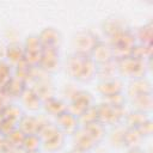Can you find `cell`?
<instances>
[{"label": "cell", "instance_id": "cell-10", "mask_svg": "<svg viewBox=\"0 0 153 153\" xmlns=\"http://www.w3.org/2000/svg\"><path fill=\"white\" fill-rule=\"evenodd\" d=\"M122 88H123V84L117 78H112V79H108V80H102L99 86H98L99 92L103 96H105V97L121 93Z\"/></svg>", "mask_w": 153, "mask_h": 153}, {"label": "cell", "instance_id": "cell-9", "mask_svg": "<svg viewBox=\"0 0 153 153\" xmlns=\"http://www.w3.org/2000/svg\"><path fill=\"white\" fill-rule=\"evenodd\" d=\"M39 65H41V67H42L44 71L51 72V71L57 69V66H59V54H57V49L44 48Z\"/></svg>", "mask_w": 153, "mask_h": 153}, {"label": "cell", "instance_id": "cell-8", "mask_svg": "<svg viewBox=\"0 0 153 153\" xmlns=\"http://www.w3.org/2000/svg\"><path fill=\"white\" fill-rule=\"evenodd\" d=\"M90 55L92 56L91 59L98 63H103V62H106V61H110L114 59L111 45L105 44L103 42H98Z\"/></svg>", "mask_w": 153, "mask_h": 153}, {"label": "cell", "instance_id": "cell-21", "mask_svg": "<svg viewBox=\"0 0 153 153\" xmlns=\"http://www.w3.org/2000/svg\"><path fill=\"white\" fill-rule=\"evenodd\" d=\"M147 120H148V117H147L146 112H142V111H139V110L128 114V116H127V118H126L128 127H129V128H136V129H137L143 122H146Z\"/></svg>", "mask_w": 153, "mask_h": 153}, {"label": "cell", "instance_id": "cell-18", "mask_svg": "<svg viewBox=\"0 0 153 153\" xmlns=\"http://www.w3.org/2000/svg\"><path fill=\"white\" fill-rule=\"evenodd\" d=\"M74 134H75V140H74L75 147H76L80 152L88 151V149L92 148L93 145L96 143V142L86 134V131H85L84 129H82L81 131H78V130H76Z\"/></svg>", "mask_w": 153, "mask_h": 153}, {"label": "cell", "instance_id": "cell-15", "mask_svg": "<svg viewBox=\"0 0 153 153\" xmlns=\"http://www.w3.org/2000/svg\"><path fill=\"white\" fill-rule=\"evenodd\" d=\"M24 47L19 43H11L6 48V57L11 63H17L19 65L20 62L24 61Z\"/></svg>", "mask_w": 153, "mask_h": 153}, {"label": "cell", "instance_id": "cell-6", "mask_svg": "<svg viewBox=\"0 0 153 153\" xmlns=\"http://www.w3.org/2000/svg\"><path fill=\"white\" fill-rule=\"evenodd\" d=\"M87 59H88L87 55H82L79 53H74L73 55H71L66 63V69H67L68 74L73 78L79 79Z\"/></svg>", "mask_w": 153, "mask_h": 153}, {"label": "cell", "instance_id": "cell-22", "mask_svg": "<svg viewBox=\"0 0 153 153\" xmlns=\"http://www.w3.org/2000/svg\"><path fill=\"white\" fill-rule=\"evenodd\" d=\"M98 121V110H97V106H90L87 108L78 118V122L81 123L84 127L90 124V123H93V122H97Z\"/></svg>", "mask_w": 153, "mask_h": 153}, {"label": "cell", "instance_id": "cell-16", "mask_svg": "<svg viewBox=\"0 0 153 153\" xmlns=\"http://www.w3.org/2000/svg\"><path fill=\"white\" fill-rule=\"evenodd\" d=\"M19 123V130L25 134V135H31V134H37L39 122L37 118L31 117V116H23L20 118Z\"/></svg>", "mask_w": 153, "mask_h": 153}, {"label": "cell", "instance_id": "cell-31", "mask_svg": "<svg viewBox=\"0 0 153 153\" xmlns=\"http://www.w3.org/2000/svg\"><path fill=\"white\" fill-rule=\"evenodd\" d=\"M137 130L142 134V136H148V135H151V134H152V122H151V120L148 118L146 122H143V123L137 128Z\"/></svg>", "mask_w": 153, "mask_h": 153}, {"label": "cell", "instance_id": "cell-29", "mask_svg": "<svg viewBox=\"0 0 153 153\" xmlns=\"http://www.w3.org/2000/svg\"><path fill=\"white\" fill-rule=\"evenodd\" d=\"M18 85H24V80L19 76L17 78H11V80L8 81V84L6 85L7 90H8V93L13 94V96H22V93L24 92V87H18Z\"/></svg>", "mask_w": 153, "mask_h": 153}, {"label": "cell", "instance_id": "cell-19", "mask_svg": "<svg viewBox=\"0 0 153 153\" xmlns=\"http://www.w3.org/2000/svg\"><path fill=\"white\" fill-rule=\"evenodd\" d=\"M84 130L86 131V134L94 141V142H98L103 139L104 136V127L100 122H93V123H90L87 126L84 127Z\"/></svg>", "mask_w": 153, "mask_h": 153}, {"label": "cell", "instance_id": "cell-23", "mask_svg": "<svg viewBox=\"0 0 153 153\" xmlns=\"http://www.w3.org/2000/svg\"><path fill=\"white\" fill-rule=\"evenodd\" d=\"M45 109L49 114L55 115V116H59L63 114L65 111H67V106L61 100H57L55 98H50L45 102Z\"/></svg>", "mask_w": 153, "mask_h": 153}, {"label": "cell", "instance_id": "cell-25", "mask_svg": "<svg viewBox=\"0 0 153 153\" xmlns=\"http://www.w3.org/2000/svg\"><path fill=\"white\" fill-rule=\"evenodd\" d=\"M133 103H135L136 110L142 111V112H147L152 109V104H153L152 94L149 93V94H143V96L136 97L133 99Z\"/></svg>", "mask_w": 153, "mask_h": 153}, {"label": "cell", "instance_id": "cell-28", "mask_svg": "<svg viewBox=\"0 0 153 153\" xmlns=\"http://www.w3.org/2000/svg\"><path fill=\"white\" fill-rule=\"evenodd\" d=\"M152 23H148L143 25L137 33V38L141 41V44L145 45H151L152 43V36H153V29H152Z\"/></svg>", "mask_w": 153, "mask_h": 153}, {"label": "cell", "instance_id": "cell-7", "mask_svg": "<svg viewBox=\"0 0 153 153\" xmlns=\"http://www.w3.org/2000/svg\"><path fill=\"white\" fill-rule=\"evenodd\" d=\"M38 38H39L43 48L57 49V47L61 43V35L54 27H47V29H44L38 35Z\"/></svg>", "mask_w": 153, "mask_h": 153}, {"label": "cell", "instance_id": "cell-1", "mask_svg": "<svg viewBox=\"0 0 153 153\" xmlns=\"http://www.w3.org/2000/svg\"><path fill=\"white\" fill-rule=\"evenodd\" d=\"M134 45H135V36L128 29H124L123 31H120L118 33L111 37V48H112L114 59L116 57L117 60H121L130 56Z\"/></svg>", "mask_w": 153, "mask_h": 153}, {"label": "cell", "instance_id": "cell-27", "mask_svg": "<svg viewBox=\"0 0 153 153\" xmlns=\"http://www.w3.org/2000/svg\"><path fill=\"white\" fill-rule=\"evenodd\" d=\"M151 51H152L151 45H145V44L134 45L130 56L134 57V59H136V60L145 61V59H148L151 56Z\"/></svg>", "mask_w": 153, "mask_h": 153}, {"label": "cell", "instance_id": "cell-3", "mask_svg": "<svg viewBox=\"0 0 153 153\" xmlns=\"http://www.w3.org/2000/svg\"><path fill=\"white\" fill-rule=\"evenodd\" d=\"M43 45L38 38V36H30L26 38L25 45H24V61L31 66V67H36L37 65H39L41 59H42V54H43Z\"/></svg>", "mask_w": 153, "mask_h": 153}, {"label": "cell", "instance_id": "cell-11", "mask_svg": "<svg viewBox=\"0 0 153 153\" xmlns=\"http://www.w3.org/2000/svg\"><path fill=\"white\" fill-rule=\"evenodd\" d=\"M57 123L61 130L67 131L68 134H74L78 130V118L68 112V110L57 116Z\"/></svg>", "mask_w": 153, "mask_h": 153}, {"label": "cell", "instance_id": "cell-24", "mask_svg": "<svg viewBox=\"0 0 153 153\" xmlns=\"http://www.w3.org/2000/svg\"><path fill=\"white\" fill-rule=\"evenodd\" d=\"M123 30H124L123 23L117 18H109L104 23V31L110 37H112L114 35H116V33H118L120 31H123Z\"/></svg>", "mask_w": 153, "mask_h": 153}, {"label": "cell", "instance_id": "cell-5", "mask_svg": "<svg viewBox=\"0 0 153 153\" xmlns=\"http://www.w3.org/2000/svg\"><path fill=\"white\" fill-rule=\"evenodd\" d=\"M91 102H92V98H91V94L88 92H85V91H80L78 92L74 97H73V100L71 103V108H69V111L72 115H74L75 117L80 116L87 108L91 106Z\"/></svg>", "mask_w": 153, "mask_h": 153}, {"label": "cell", "instance_id": "cell-34", "mask_svg": "<svg viewBox=\"0 0 153 153\" xmlns=\"http://www.w3.org/2000/svg\"><path fill=\"white\" fill-rule=\"evenodd\" d=\"M35 153H38V152H35Z\"/></svg>", "mask_w": 153, "mask_h": 153}, {"label": "cell", "instance_id": "cell-20", "mask_svg": "<svg viewBox=\"0 0 153 153\" xmlns=\"http://www.w3.org/2000/svg\"><path fill=\"white\" fill-rule=\"evenodd\" d=\"M41 143L42 141L39 136L37 134H31V135H25L22 147L26 151V153H35V152H38Z\"/></svg>", "mask_w": 153, "mask_h": 153}, {"label": "cell", "instance_id": "cell-12", "mask_svg": "<svg viewBox=\"0 0 153 153\" xmlns=\"http://www.w3.org/2000/svg\"><path fill=\"white\" fill-rule=\"evenodd\" d=\"M149 93H151V84L143 78L134 79V81H131L128 87V94L133 99L143 94H149Z\"/></svg>", "mask_w": 153, "mask_h": 153}, {"label": "cell", "instance_id": "cell-30", "mask_svg": "<svg viewBox=\"0 0 153 153\" xmlns=\"http://www.w3.org/2000/svg\"><path fill=\"white\" fill-rule=\"evenodd\" d=\"M11 80L10 67L6 62H0V85L6 86Z\"/></svg>", "mask_w": 153, "mask_h": 153}, {"label": "cell", "instance_id": "cell-32", "mask_svg": "<svg viewBox=\"0 0 153 153\" xmlns=\"http://www.w3.org/2000/svg\"><path fill=\"white\" fill-rule=\"evenodd\" d=\"M2 56H6V48L0 43V60L2 59Z\"/></svg>", "mask_w": 153, "mask_h": 153}, {"label": "cell", "instance_id": "cell-14", "mask_svg": "<svg viewBox=\"0 0 153 153\" xmlns=\"http://www.w3.org/2000/svg\"><path fill=\"white\" fill-rule=\"evenodd\" d=\"M117 71H118L117 60L115 61L114 59L110 61L103 62V63H98V66H97V73L99 74L102 80H108V79L115 78V73Z\"/></svg>", "mask_w": 153, "mask_h": 153}, {"label": "cell", "instance_id": "cell-17", "mask_svg": "<svg viewBox=\"0 0 153 153\" xmlns=\"http://www.w3.org/2000/svg\"><path fill=\"white\" fill-rule=\"evenodd\" d=\"M63 140H65L63 133L59 129L57 131H55L54 134H51L49 137H47L45 140H43L42 143H43V146H44L45 149H48L50 152H54V151L60 149L63 146Z\"/></svg>", "mask_w": 153, "mask_h": 153}, {"label": "cell", "instance_id": "cell-2", "mask_svg": "<svg viewBox=\"0 0 153 153\" xmlns=\"http://www.w3.org/2000/svg\"><path fill=\"white\" fill-rule=\"evenodd\" d=\"M117 66H118V72L123 75H127L133 79H140L143 78L146 73V65L145 61L136 60L131 56L117 60Z\"/></svg>", "mask_w": 153, "mask_h": 153}, {"label": "cell", "instance_id": "cell-13", "mask_svg": "<svg viewBox=\"0 0 153 153\" xmlns=\"http://www.w3.org/2000/svg\"><path fill=\"white\" fill-rule=\"evenodd\" d=\"M142 140H143V136L136 128H128L122 136L123 143L129 148H139Z\"/></svg>", "mask_w": 153, "mask_h": 153}, {"label": "cell", "instance_id": "cell-4", "mask_svg": "<svg viewBox=\"0 0 153 153\" xmlns=\"http://www.w3.org/2000/svg\"><path fill=\"white\" fill-rule=\"evenodd\" d=\"M97 43H98L97 38L91 32H88V31L79 32L74 38V45H75V49H76L75 53L88 56L92 53V50H93V48L96 47Z\"/></svg>", "mask_w": 153, "mask_h": 153}, {"label": "cell", "instance_id": "cell-26", "mask_svg": "<svg viewBox=\"0 0 153 153\" xmlns=\"http://www.w3.org/2000/svg\"><path fill=\"white\" fill-rule=\"evenodd\" d=\"M22 97H23V102L25 103L27 108L32 110L38 109L41 98L33 92V90H24V92L22 93Z\"/></svg>", "mask_w": 153, "mask_h": 153}, {"label": "cell", "instance_id": "cell-33", "mask_svg": "<svg viewBox=\"0 0 153 153\" xmlns=\"http://www.w3.org/2000/svg\"><path fill=\"white\" fill-rule=\"evenodd\" d=\"M127 153H145V152L141 151L140 148H129Z\"/></svg>", "mask_w": 153, "mask_h": 153}]
</instances>
